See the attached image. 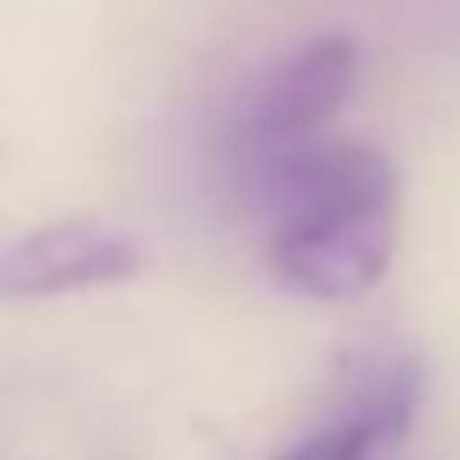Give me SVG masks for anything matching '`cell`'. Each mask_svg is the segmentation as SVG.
Returning a JSON list of instances; mask_svg holds the SVG:
<instances>
[{
  "mask_svg": "<svg viewBox=\"0 0 460 460\" xmlns=\"http://www.w3.org/2000/svg\"><path fill=\"white\" fill-rule=\"evenodd\" d=\"M391 252H397V202H366V208L278 221L265 265H271V284L290 296L347 303V296H366L391 271Z\"/></svg>",
  "mask_w": 460,
  "mask_h": 460,
  "instance_id": "cell-1",
  "label": "cell"
},
{
  "mask_svg": "<svg viewBox=\"0 0 460 460\" xmlns=\"http://www.w3.org/2000/svg\"><path fill=\"white\" fill-rule=\"evenodd\" d=\"M146 246L127 227L108 221H51L20 234L13 246H0V296L13 303H45V296H70V290H102V284H127L139 278Z\"/></svg>",
  "mask_w": 460,
  "mask_h": 460,
  "instance_id": "cell-2",
  "label": "cell"
},
{
  "mask_svg": "<svg viewBox=\"0 0 460 460\" xmlns=\"http://www.w3.org/2000/svg\"><path fill=\"white\" fill-rule=\"evenodd\" d=\"M353 83H359V45L347 32H328V39L303 45L290 64L271 70V83L246 108V152L271 158V152H290V146L315 139L347 108Z\"/></svg>",
  "mask_w": 460,
  "mask_h": 460,
  "instance_id": "cell-3",
  "label": "cell"
},
{
  "mask_svg": "<svg viewBox=\"0 0 460 460\" xmlns=\"http://www.w3.org/2000/svg\"><path fill=\"white\" fill-rule=\"evenodd\" d=\"M259 190L278 221L328 215V208H366V202H397V164L372 146H290L259 158Z\"/></svg>",
  "mask_w": 460,
  "mask_h": 460,
  "instance_id": "cell-4",
  "label": "cell"
},
{
  "mask_svg": "<svg viewBox=\"0 0 460 460\" xmlns=\"http://www.w3.org/2000/svg\"><path fill=\"white\" fill-rule=\"evenodd\" d=\"M416 391H422L416 366H397V372L378 378V385H372L341 422L315 429L309 441H296V447H284V454H271V460H372L378 447H391V441L410 429Z\"/></svg>",
  "mask_w": 460,
  "mask_h": 460,
  "instance_id": "cell-5",
  "label": "cell"
}]
</instances>
